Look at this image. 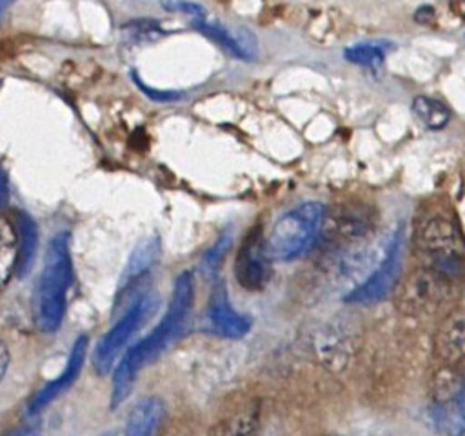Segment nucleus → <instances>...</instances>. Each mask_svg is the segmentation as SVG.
I'll return each mask as SVG.
<instances>
[{"label":"nucleus","instance_id":"1","mask_svg":"<svg viewBox=\"0 0 465 436\" xmlns=\"http://www.w3.org/2000/svg\"><path fill=\"white\" fill-rule=\"evenodd\" d=\"M194 300V282L189 271H183L176 276L173 285V294L169 305L162 316V320L149 331L145 338L131 345L118 365L113 371V385H111V407H118L129 396L133 383L138 372L160 352L174 342V338L182 332L189 311Z\"/></svg>","mask_w":465,"mask_h":436},{"label":"nucleus","instance_id":"2","mask_svg":"<svg viewBox=\"0 0 465 436\" xmlns=\"http://www.w3.org/2000/svg\"><path fill=\"white\" fill-rule=\"evenodd\" d=\"M71 283L73 263L69 234L56 233L47 243L44 267L35 289V323L40 332L53 334L62 325Z\"/></svg>","mask_w":465,"mask_h":436},{"label":"nucleus","instance_id":"3","mask_svg":"<svg viewBox=\"0 0 465 436\" xmlns=\"http://www.w3.org/2000/svg\"><path fill=\"white\" fill-rule=\"evenodd\" d=\"M412 240L423 267L449 280L465 271V238L450 218L432 214L420 220Z\"/></svg>","mask_w":465,"mask_h":436},{"label":"nucleus","instance_id":"4","mask_svg":"<svg viewBox=\"0 0 465 436\" xmlns=\"http://www.w3.org/2000/svg\"><path fill=\"white\" fill-rule=\"evenodd\" d=\"M325 220V205L303 202L285 211L267 236V249L272 260L291 262L303 256L316 242Z\"/></svg>","mask_w":465,"mask_h":436},{"label":"nucleus","instance_id":"5","mask_svg":"<svg viewBox=\"0 0 465 436\" xmlns=\"http://www.w3.org/2000/svg\"><path fill=\"white\" fill-rule=\"evenodd\" d=\"M156 302L153 296L143 294L134 300L118 322L98 340L93 351V367L98 374H105L113 369V363L120 356L122 349L129 343L140 325L153 314Z\"/></svg>","mask_w":465,"mask_h":436},{"label":"nucleus","instance_id":"6","mask_svg":"<svg viewBox=\"0 0 465 436\" xmlns=\"http://www.w3.org/2000/svg\"><path fill=\"white\" fill-rule=\"evenodd\" d=\"M401 233H394V236L389 242V247L380 262V265L360 283L356 285L347 296V303L354 305H372L381 302L391 294L394 289L400 269H401Z\"/></svg>","mask_w":465,"mask_h":436},{"label":"nucleus","instance_id":"7","mask_svg":"<svg viewBox=\"0 0 465 436\" xmlns=\"http://www.w3.org/2000/svg\"><path fill=\"white\" fill-rule=\"evenodd\" d=\"M271 262L272 256L267 249V240L262 238V229L254 227L249 231L238 249L234 260L236 282L247 291H262L271 280Z\"/></svg>","mask_w":465,"mask_h":436},{"label":"nucleus","instance_id":"8","mask_svg":"<svg viewBox=\"0 0 465 436\" xmlns=\"http://www.w3.org/2000/svg\"><path fill=\"white\" fill-rule=\"evenodd\" d=\"M452 280L421 267L412 272L398 292L400 305L409 312H430L443 305Z\"/></svg>","mask_w":465,"mask_h":436},{"label":"nucleus","instance_id":"9","mask_svg":"<svg viewBox=\"0 0 465 436\" xmlns=\"http://www.w3.org/2000/svg\"><path fill=\"white\" fill-rule=\"evenodd\" d=\"M205 329L216 336L222 338H242L251 331V318L238 312L229 298L225 285L222 282H216L207 307H205Z\"/></svg>","mask_w":465,"mask_h":436},{"label":"nucleus","instance_id":"10","mask_svg":"<svg viewBox=\"0 0 465 436\" xmlns=\"http://www.w3.org/2000/svg\"><path fill=\"white\" fill-rule=\"evenodd\" d=\"M85 354H87V336L82 334L76 338V342L71 347L69 358L64 365V371L60 376L53 378L51 382H47L29 401L27 405V414H36L42 409H45L53 400H56L64 391H67L78 378L84 362H85Z\"/></svg>","mask_w":465,"mask_h":436},{"label":"nucleus","instance_id":"11","mask_svg":"<svg viewBox=\"0 0 465 436\" xmlns=\"http://www.w3.org/2000/svg\"><path fill=\"white\" fill-rule=\"evenodd\" d=\"M434 352L441 365H456L465 360V300L454 305L440 323Z\"/></svg>","mask_w":465,"mask_h":436},{"label":"nucleus","instance_id":"12","mask_svg":"<svg viewBox=\"0 0 465 436\" xmlns=\"http://www.w3.org/2000/svg\"><path fill=\"white\" fill-rule=\"evenodd\" d=\"M15 216V234H16V258L13 272L18 280H22L33 267L36 249H38V227L31 214L22 209L13 213Z\"/></svg>","mask_w":465,"mask_h":436},{"label":"nucleus","instance_id":"13","mask_svg":"<svg viewBox=\"0 0 465 436\" xmlns=\"http://www.w3.org/2000/svg\"><path fill=\"white\" fill-rule=\"evenodd\" d=\"M163 420V401L158 396L138 400L127 414L124 436H156Z\"/></svg>","mask_w":465,"mask_h":436},{"label":"nucleus","instance_id":"14","mask_svg":"<svg viewBox=\"0 0 465 436\" xmlns=\"http://www.w3.org/2000/svg\"><path fill=\"white\" fill-rule=\"evenodd\" d=\"M160 254V238L156 234H151L147 238H143L131 253L127 265L120 276V283L118 289H124L125 285H129L131 282L138 280L143 272H147L151 269V265L158 260Z\"/></svg>","mask_w":465,"mask_h":436},{"label":"nucleus","instance_id":"15","mask_svg":"<svg viewBox=\"0 0 465 436\" xmlns=\"http://www.w3.org/2000/svg\"><path fill=\"white\" fill-rule=\"evenodd\" d=\"M411 109L416 120L429 131H440L450 122L449 107L441 100L432 96H425V94L416 96L412 100Z\"/></svg>","mask_w":465,"mask_h":436},{"label":"nucleus","instance_id":"16","mask_svg":"<svg viewBox=\"0 0 465 436\" xmlns=\"http://www.w3.org/2000/svg\"><path fill=\"white\" fill-rule=\"evenodd\" d=\"M193 27L200 31L202 35L209 36L213 42H216L222 49H225L229 54H232L238 60H251L252 56L249 54L247 47L242 44L240 36H232L223 25L218 24H209L203 18H194Z\"/></svg>","mask_w":465,"mask_h":436},{"label":"nucleus","instance_id":"17","mask_svg":"<svg viewBox=\"0 0 465 436\" xmlns=\"http://www.w3.org/2000/svg\"><path fill=\"white\" fill-rule=\"evenodd\" d=\"M258 432V412L254 409L240 411L231 418L218 421L211 436H256Z\"/></svg>","mask_w":465,"mask_h":436},{"label":"nucleus","instance_id":"18","mask_svg":"<svg viewBox=\"0 0 465 436\" xmlns=\"http://www.w3.org/2000/svg\"><path fill=\"white\" fill-rule=\"evenodd\" d=\"M343 58L360 67L378 69L385 60V51L378 44H354L343 51Z\"/></svg>","mask_w":465,"mask_h":436},{"label":"nucleus","instance_id":"19","mask_svg":"<svg viewBox=\"0 0 465 436\" xmlns=\"http://www.w3.org/2000/svg\"><path fill=\"white\" fill-rule=\"evenodd\" d=\"M229 247H231V234H229V233H222V234L218 236V240L214 242V245H211V247L207 249V253L203 254V263H202V267H203L209 274H213V272L218 269V265H220L222 258L225 256V253L229 251Z\"/></svg>","mask_w":465,"mask_h":436},{"label":"nucleus","instance_id":"20","mask_svg":"<svg viewBox=\"0 0 465 436\" xmlns=\"http://www.w3.org/2000/svg\"><path fill=\"white\" fill-rule=\"evenodd\" d=\"M125 29H129L127 33L133 36V38H136V40H140V42H147V40H156V38H160L162 35H163V29L160 27V24L156 22V20H151V18H142V20H133L131 24H127V27Z\"/></svg>","mask_w":465,"mask_h":436},{"label":"nucleus","instance_id":"21","mask_svg":"<svg viewBox=\"0 0 465 436\" xmlns=\"http://www.w3.org/2000/svg\"><path fill=\"white\" fill-rule=\"evenodd\" d=\"M131 76H133L134 84L140 87V91H142L143 94H147V96H149L151 100H154V102L165 104V102H174V100H178V98L182 96L178 91H169V89H154V87H151V85L143 84V82L140 80V76L136 74V71H133V73H131Z\"/></svg>","mask_w":465,"mask_h":436},{"label":"nucleus","instance_id":"22","mask_svg":"<svg viewBox=\"0 0 465 436\" xmlns=\"http://www.w3.org/2000/svg\"><path fill=\"white\" fill-rule=\"evenodd\" d=\"M162 5L167 11H180L185 13L189 16H196V18H203L205 9L194 2H187V0H162Z\"/></svg>","mask_w":465,"mask_h":436},{"label":"nucleus","instance_id":"23","mask_svg":"<svg viewBox=\"0 0 465 436\" xmlns=\"http://www.w3.org/2000/svg\"><path fill=\"white\" fill-rule=\"evenodd\" d=\"M9 436H38V432L33 427H24V429H18V431L11 432Z\"/></svg>","mask_w":465,"mask_h":436},{"label":"nucleus","instance_id":"24","mask_svg":"<svg viewBox=\"0 0 465 436\" xmlns=\"http://www.w3.org/2000/svg\"><path fill=\"white\" fill-rule=\"evenodd\" d=\"M2 356H4V360H2V378H4L5 369H7V363H9V356H7V349H5V345L2 347Z\"/></svg>","mask_w":465,"mask_h":436}]
</instances>
